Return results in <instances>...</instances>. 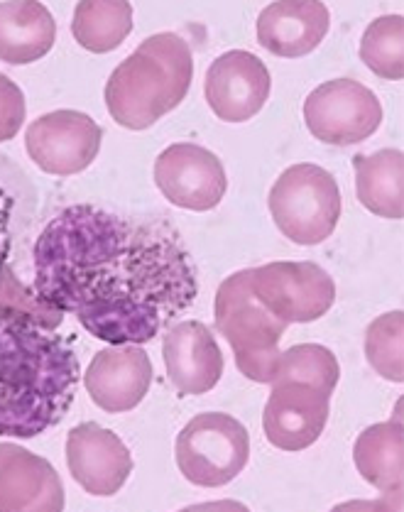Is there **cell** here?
<instances>
[{
  "label": "cell",
  "mask_w": 404,
  "mask_h": 512,
  "mask_svg": "<svg viewBox=\"0 0 404 512\" xmlns=\"http://www.w3.org/2000/svg\"><path fill=\"white\" fill-rule=\"evenodd\" d=\"M32 265L37 304L74 314L111 346L152 341L199 294L177 228L94 204L59 211L35 241Z\"/></svg>",
  "instance_id": "obj_1"
},
{
  "label": "cell",
  "mask_w": 404,
  "mask_h": 512,
  "mask_svg": "<svg viewBox=\"0 0 404 512\" xmlns=\"http://www.w3.org/2000/svg\"><path fill=\"white\" fill-rule=\"evenodd\" d=\"M79 375V356L54 321L0 299V437L32 439L57 427Z\"/></svg>",
  "instance_id": "obj_2"
},
{
  "label": "cell",
  "mask_w": 404,
  "mask_h": 512,
  "mask_svg": "<svg viewBox=\"0 0 404 512\" xmlns=\"http://www.w3.org/2000/svg\"><path fill=\"white\" fill-rule=\"evenodd\" d=\"M194 54L174 32L152 35L113 69L106 84V106L113 121L128 130L152 128L189 94Z\"/></svg>",
  "instance_id": "obj_3"
},
{
  "label": "cell",
  "mask_w": 404,
  "mask_h": 512,
  "mask_svg": "<svg viewBox=\"0 0 404 512\" xmlns=\"http://www.w3.org/2000/svg\"><path fill=\"white\" fill-rule=\"evenodd\" d=\"M216 329L236 353L240 373L255 383L270 385L280 361L285 321L267 312L248 285V270L233 272L221 282L214 302Z\"/></svg>",
  "instance_id": "obj_4"
},
{
  "label": "cell",
  "mask_w": 404,
  "mask_h": 512,
  "mask_svg": "<svg viewBox=\"0 0 404 512\" xmlns=\"http://www.w3.org/2000/svg\"><path fill=\"white\" fill-rule=\"evenodd\" d=\"M270 214L282 236L297 245H319L341 219V189L319 165L287 167L270 192Z\"/></svg>",
  "instance_id": "obj_5"
},
{
  "label": "cell",
  "mask_w": 404,
  "mask_h": 512,
  "mask_svg": "<svg viewBox=\"0 0 404 512\" xmlns=\"http://www.w3.org/2000/svg\"><path fill=\"white\" fill-rule=\"evenodd\" d=\"M174 459L189 483L201 488H221L236 481L248 466L250 434L236 417L204 412L179 432Z\"/></svg>",
  "instance_id": "obj_6"
},
{
  "label": "cell",
  "mask_w": 404,
  "mask_h": 512,
  "mask_svg": "<svg viewBox=\"0 0 404 512\" xmlns=\"http://www.w3.org/2000/svg\"><path fill=\"white\" fill-rule=\"evenodd\" d=\"M250 292L285 324H311L336 302L333 277L316 263H267L248 270Z\"/></svg>",
  "instance_id": "obj_7"
},
{
  "label": "cell",
  "mask_w": 404,
  "mask_h": 512,
  "mask_svg": "<svg viewBox=\"0 0 404 512\" xmlns=\"http://www.w3.org/2000/svg\"><path fill=\"white\" fill-rule=\"evenodd\" d=\"M309 133L326 145L348 147L368 140L382 123L378 96L353 79H333L304 101Z\"/></svg>",
  "instance_id": "obj_8"
},
{
  "label": "cell",
  "mask_w": 404,
  "mask_h": 512,
  "mask_svg": "<svg viewBox=\"0 0 404 512\" xmlns=\"http://www.w3.org/2000/svg\"><path fill=\"white\" fill-rule=\"evenodd\" d=\"M103 128L81 111H52L27 125L30 160L47 174L72 177L98 157Z\"/></svg>",
  "instance_id": "obj_9"
},
{
  "label": "cell",
  "mask_w": 404,
  "mask_h": 512,
  "mask_svg": "<svg viewBox=\"0 0 404 512\" xmlns=\"http://www.w3.org/2000/svg\"><path fill=\"white\" fill-rule=\"evenodd\" d=\"M155 184L169 204L187 211H211L226 196L223 162L194 143L169 145L155 162Z\"/></svg>",
  "instance_id": "obj_10"
},
{
  "label": "cell",
  "mask_w": 404,
  "mask_h": 512,
  "mask_svg": "<svg viewBox=\"0 0 404 512\" xmlns=\"http://www.w3.org/2000/svg\"><path fill=\"white\" fill-rule=\"evenodd\" d=\"M331 415V395L297 380H275L262 429L275 449L304 451L319 441Z\"/></svg>",
  "instance_id": "obj_11"
},
{
  "label": "cell",
  "mask_w": 404,
  "mask_h": 512,
  "mask_svg": "<svg viewBox=\"0 0 404 512\" xmlns=\"http://www.w3.org/2000/svg\"><path fill=\"white\" fill-rule=\"evenodd\" d=\"M272 76L265 62L245 49H231L211 62L204 94L211 111L223 123H245L258 116L270 98Z\"/></svg>",
  "instance_id": "obj_12"
},
{
  "label": "cell",
  "mask_w": 404,
  "mask_h": 512,
  "mask_svg": "<svg viewBox=\"0 0 404 512\" xmlns=\"http://www.w3.org/2000/svg\"><path fill=\"white\" fill-rule=\"evenodd\" d=\"M67 466L86 493L111 498L133 473V456L116 432L84 422L67 437Z\"/></svg>",
  "instance_id": "obj_13"
},
{
  "label": "cell",
  "mask_w": 404,
  "mask_h": 512,
  "mask_svg": "<svg viewBox=\"0 0 404 512\" xmlns=\"http://www.w3.org/2000/svg\"><path fill=\"white\" fill-rule=\"evenodd\" d=\"M91 402L108 415L130 412L152 385L150 356L138 343H118L98 351L84 375Z\"/></svg>",
  "instance_id": "obj_14"
},
{
  "label": "cell",
  "mask_w": 404,
  "mask_h": 512,
  "mask_svg": "<svg viewBox=\"0 0 404 512\" xmlns=\"http://www.w3.org/2000/svg\"><path fill=\"white\" fill-rule=\"evenodd\" d=\"M64 510L59 473L42 456L18 444H0V512Z\"/></svg>",
  "instance_id": "obj_15"
},
{
  "label": "cell",
  "mask_w": 404,
  "mask_h": 512,
  "mask_svg": "<svg viewBox=\"0 0 404 512\" xmlns=\"http://www.w3.org/2000/svg\"><path fill=\"white\" fill-rule=\"evenodd\" d=\"M167 378L179 395H206L223 375V353L201 321H179L162 339Z\"/></svg>",
  "instance_id": "obj_16"
},
{
  "label": "cell",
  "mask_w": 404,
  "mask_h": 512,
  "mask_svg": "<svg viewBox=\"0 0 404 512\" xmlns=\"http://www.w3.org/2000/svg\"><path fill=\"white\" fill-rule=\"evenodd\" d=\"M331 27V13L316 0H282L262 8L258 42L277 57H307L324 42Z\"/></svg>",
  "instance_id": "obj_17"
},
{
  "label": "cell",
  "mask_w": 404,
  "mask_h": 512,
  "mask_svg": "<svg viewBox=\"0 0 404 512\" xmlns=\"http://www.w3.org/2000/svg\"><path fill=\"white\" fill-rule=\"evenodd\" d=\"M57 40V23L42 3H0V62L32 64Z\"/></svg>",
  "instance_id": "obj_18"
},
{
  "label": "cell",
  "mask_w": 404,
  "mask_h": 512,
  "mask_svg": "<svg viewBox=\"0 0 404 512\" xmlns=\"http://www.w3.org/2000/svg\"><path fill=\"white\" fill-rule=\"evenodd\" d=\"M353 461L363 481L378 488L380 493H400L404 478V429L400 410L390 422L373 424L360 434L353 446Z\"/></svg>",
  "instance_id": "obj_19"
},
{
  "label": "cell",
  "mask_w": 404,
  "mask_h": 512,
  "mask_svg": "<svg viewBox=\"0 0 404 512\" xmlns=\"http://www.w3.org/2000/svg\"><path fill=\"white\" fill-rule=\"evenodd\" d=\"M360 204L380 219L402 221L404 216V155L402 150H378L353 157Z\"/></svg>",
  "instance_id": "obj_20"
},
{
  "label": "cell",
  "mask_w": 404,
  "mask_h": 512,
  "mask_svg": "<svg viewBox=\"0 0 404 512\" xmlns=\"http://www.w3.org/2000/svg\"><path fill=\"white\" fill-rule=\"evenodd\" d=\"M133 30V5L113 0H86L74 10L72 35L89 52L106 54L118 49Z\"/></svg>",
  "instance_id": "obj_21"
},
{
  "label": "cell",
  "mask_w": 404,
  "mask_h": 512,
  "mask_svg": "<svg viewBox=\"0 0 404 512\" xmlns=\"http://www.w3.org/2000/svg\"><path fill=\"white\" fill-rule=\"evenodd\" d=\"M360 59L382 79L400 81L404 76V18L382 15L373 20L360 40Z\"/></svg>",
  "instance_id": "obj_22"
},
{
  "label": "cell",
  "mask_w": 404,
  "mask_h": 512,
  "mask_svg": "<svg viewBox=\"0 0 404 512\" xmlns=\"http://www.w3.org/2000/svg\"><path fill=\"white\" fill-rule=\"evenodd\" d=\"M338 378H341V366L336 356L319 343H297L289 351H282L277 361L275 380H297V383L314 385L326 395H333Z\"/></svg>",
  "instance_id": "obj_23"
},
{
  "label": "cell",
  "mask_w": 404,
  "mask_h": 512,
  "mask_svg": "<svg viewBox=\"0 0 404 512\" xmlns=\"http://www.w3.org/2000/svg\"><path fill=\"white\" fill-rule=\"evenodd\" d=\"M365 358L380 378L390 383L404 380V314H382L365 331Z\"/></svg>",
  "instance_id": "obj_24"
},
{
  "label": "cell",
  "mask_w": 404,
  "mask_h": 512,
  "mask_svg": "<svg viewBox=\"0 0 404 512\" xmlns=\"http://www.w3.org/2000/svg\"><path fill=\"white\" fill-rule=\"evenodd\" d=\"M25 94L13 79L0 74V143H8L25 123Z\"/></svg>",
  "instance_id": "obj_25"
},
{
  "label": "cell",
  "mask_w": 404,
  "mask_h": 512,
  "mask_svg": "<svg viewBox=\"0 0 404 512\" xmlns=\"http://www.w3.org/2000/svg\"><path fill=\"white\" fill-rule=\"evenodd\" d=\"M18 196H15L13 184L0 172V277L5 272V263L10 258V245H13V214Z\"/></svg>",
  "instance_id": "obj_26"
}]
</instances>
